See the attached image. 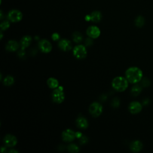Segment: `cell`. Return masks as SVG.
<instances>
[{
    "label": "cell",
    "mask_w": 153,
    "mask_h": 153,
    "mask_svg": "<svg viewBox=\"0 0 153 153\" xmlns=\"http://www.w3.org/2000/svg\"><path fill=\"white\" fill-rule=\"evenodd\" d=\"M76 125L79 128L86 129L88 126V123L86 118L81 116L76 118Z\"/></svg>",
    "instance_id": "14"
},
{
    "label": "cell",
    "mask_w": 153,
    "mask_h": 153,
    "mask_svg": "<svg viewBox=\"0 0 153 153\" xmlns=\"http://www.w3.org/2000/svg\"><path fill=\"white\" fill-rule=\"evenodd\" d=\"M86 33L89 37L91 38H97L100 34V30L97 26H91L87 28Z\"/></svg>",
    "instance_id": "11"
},
{
    "label": "cell",
    "mask_w": 153,
    "mask_h": 153,
    "mask_svg": "<svg viewBox=\"0 0 153 153\" xmlns=\"http://www.w3.org/2000/svg\"><path fill=\"white\" fill-rule=\"evenodd\" d=\"M90 18H91V21L93 22H96L97 23L100 21L102 19V14L99 11H94L91 13L90 14Z\"/></svg>",
    "instance_id": "18"
},
{
    "label": "cell",
    "mask_w": 153,
    "mask_h": 153,
    "mask_svg": "<svg viewBox=\"0 0 153 153\" xmlns=\"http://www.w3.org/2000/svg\"><path fill=\"white\" fill-rule=\"evenodd\" d=\"M142 109V104L137 101L131 102L128 105V111L132 114L139 113Z\"/></svg>",
    "instance_id": "8"
},
{
    "label": "cell",
    "mask_w": 153,
    "mask_h": 153,
    "mask_svg": "<svg viewBox=\"0 0 153 153\" xmlns=\"http://www.w3.org/2000/svg\"><path fill=\"white\" fill-rule=\"evenodd\" d=\"M142 85L140 84H136L131 87L130 93H131V94L132 96H137L142 92Z\"/></svg>",
    "instance_id": "17"
},
{
    "label": "cell",
    "mask_w": 153,
    "mask_h": 153,
    "mask_svg": "<svg viewBox=\"0 0 153 153\" xmlns=\"http://www.w3.org/2000/svg\"><path fill=\"white\" fill-rule=\"evenodd\" d=\"M85 20H87V21H90V20H91L90 14V15H87V16H85Z\"/></svg>",
    "instance_id": "34"
},
{
    "label": "cell",
    "mask_w": 153,
    "mask_h": 153,
    "mask_svg": "<svg viewBox=\"0 0 153 153\" xmlns=\"http://www.w3.org/2000/svg\"><path fill=\"white\" fill-rule=\"evenodd\" d=\"M23 15L21 11L17 10H12L8 14V19L12 22H18L22 19Z\"/></svg>",
    "instance_id": "6"
},
{
    "label": "cell",
    "mask_w": 153,
    "mask_h": 153,
    "mask_svg": "<svg viewBox=\"0 0 153 153\" xmlns=\"http://www.w3.org/2000/svg\"><path fill=\"white\" fill-rule=\"evenodd\" d=\"M39 48L42 52L45 53H48L50 52L52 50L51 44L46 39H42L38 43Z\"/></svg>",
    "instance_id": "10"
},
{
    "label": "cell",
    "mask_w": 153,
    "mask_h": 153,
    "mask_svg": "<svg viewBox=\"0 0 153 153\" xmlns=\"http://www.w3.org/2000/svg\"><path fill=\"white\" fill-rule=\"evenodd\" d=\"M103 111V107L100 103L98 102L92 103L89 107V112L94 117H97L102 114Z\"/></svg>",
    "instance_id": "5"
},
{
    "label": "cell",
    "mask_w": 153,
    "mask_h": 153,
    "mask_svg": "<svg viewBox=\"0 0 153 153\" xmlns=\"http://www.w3.org/2000/svg\"><path fill=\"white\" fill-rule=\"evenodd\" d=\"M53 100L57 103H61L65 99V94L62 87H59L52 93Z\"/></svg>",
    "instance_id": "3"
},
{
    "label": "cell",
    "mask_w": 153,
    "mask_h": 153,
    "mask_svg": "<svg viewBox=\"0 0 153 153\" xmlns=\"http://www.w3.org/2000/svg\"><path fill=\"white\" fill-rule=\"evenodd\" d=\"M18 56H19V57H25V52L24 51V50L21 49V50L19 51V53H18Z\"/></svg>",
    "instance_id": "30"
},
{
    "label": "cell",
    "mask_w": 153,
    "mask_h": 153,
    "mask_svg": "<svg viewBox=\"0 0 153 153\" xmlns=\"http://www.w3.org/2000/svg\"><path fill=\"white\" fill-rule=\"evenodd\" d=\"M8 152H10V153H11V152H15V153H18V151H16V150H14V149H11V150H10L9 151H8Z\"/></svg>",
    "instance_id": "36"
},
{
    "label": "cell",
    "mask_w": 153,
    "mask_h": 153,
    "mask_svg": "<svg viewBox=\"0 0 153 153\" xmlns=\"http://www.w3.org/2000/svg\"><path fill=\"white\" fill-rule=\"evenodd\" d=\"M73 54L76 59H84L87 56V50L85 47L81 44L76 45L73 49Z\"/></svg>",
    "instance_id": "4"
},
{
    "label": "cell",
    "mask_w": 153,
    "mask_h": 153,
    "mask_svg": "<svg viewBox=\"0 0 153 153\" xmlns=\"http://www.w3.org/2000/svg\"><path fill=\"white\" fill-rule=\"evenodd\" d=\"M51 38L53 39V40L56 41H57V40H59L60 39V35L57 33H54L52 34Z\"/></svg>",
    "instance_id": "29"
},
{
    "label": "cell",
    "mask_w": 153,
    "mask_h": 153,
    "mask_svg": "<svg viewBox=\"0 0 153 153\" xmlns=\"http://www.w3.org/2000/svg\"><path fill=\"white\" fill-rule=\"evenodd\" d=\"M88 138L85 136L82 135L79 138V143L80 145H84L88 142Z\"/></svg>",
    "instance_id": "27"
},
{
    "label": "cell",
    "mask_w": 153,
    "mask_h": 153,
    "mask_svg": "<svg viewBox=\"0 0 153 153\" xmlns=\"http://www.w3.org/2000/svg\"><path fill=\"white\" fill-rule=\"evenodd\" d=\"M0 34H1V38H0V39H2V36H3L2 33V32H1V33H0Z\"/></svg>",
    "instance_id": "37"
},
{
    "label": "cell",
    "mask_w": 153,
    "mask_h": 153,
    "mask_svg": "<svg viewBox=\"0 0 153 153\" xmlns=\"http://www.w3.org/2000/svg\"><path fill=\"white\" fill-rule=\"evenodd\" d=\"M149 103V100L148 99H145L142 102V105H144V106L148 105Z\"/></svg>",
    "instance_id": "31"
},
{
    "label": "cell",
    "mask_w": 153,
    "mask_h": 153,
    "mask_svg": "<svg viewBox=\"0 0 153 153\" xmlns=\"http://www.w3.org/2000/svg\"><path fill=\"white\" fill-rule=\"evenodd\" d=\"M4 142L6 146L12 148L16 145L17 140L14 136L10 134H7L4 138Z\"/></svg>",
    "instance_id": "9"
},
{
    "label": "cell",
    "mask_w": 153,
    "mask_h": 153,
    "mask_svg": "<svg viewBox=\"0 0 153 153\" xmlns=\"http://www.w3.org/2000/svg\"><path fill=\"white\" fill-rule=\"evenodd\" d=\"M1 152H2V153L5 152V151H6V148H5V147H2V148H1Z\"/></svg>",
    "instance_id": "35"
},
{
    "label": "cell",
    "mask_w": 153,
    "mask_h": 153,
    "mask_svg": "<svg viewBox=\"0 0 153 153\" xmlns=\"http://www.w3.org/2000/svg\"><path fill=\"white\" fill-rule=\"evenodd\" d=\"M48 86L51 88H56L59 87V81L54 78H50L47 81Z\"/></svg>",
    "instance_id": "19"
},
{
    "label": "cell",
    "mask_w": 153,
    "mask_h": 153,
    "mask_svg": "<svg viewBox=\"0 0 153 153\" xmlns=\"http://www.w3.org/2000/svg\"><path fill=\"white\" fill-rule=\"evenodd\" d=\"M76 137V133L71 129H66L62 133V140L66 142L73 141Z\"/></svg>",
    "instance_id": "7"
},
{
    "label": "cell",
    "mask_w": 153,
    "mask_h": 153,
    "mask_svg": "<svg viewBox=\"0 0 153 153\" xmlns=\"http://www.w3.org/2000/svg\"><path fill=\"white\" fill-rule=\"evenodd\" d=\"M134 23H135V25L137 26V27H141L143 26L144 23H145V19L144 18L141 16H137L136 19H135V21H134Z\"/></svg>",
    "instance_id": "21"
},
{
    "label": "cell",
    "mask_w": 153,
    "mask_h": 153,
    "mask_svg": "<svg viewBox=\"0 0 153 153\" xmlns=\"http://www.w3.org/2000/svg\"><path fill=\"white\" fill-rule=\"evenodd\" d=\"M67 149L69 152H73V153H75V152H78L79 151V147L74 144V143H71L69 144L68 147H67Z\"/></svg>",
    "instance_id": "22"
},
{
    "label": "cell",
    "mask_w": 153,
    "mask_h": 153,
    "mask_svg": "<svg viewBox=\"0 0 153 153\" xmlns=\"http://www.w3.org/2000/svg\"><path fill=\"white\" fill-rule=\"evenodd\" d=\"M14 82V79L13 78V76H7L4 79V81H3V83L6 86H10L12 84H13Z\"/></svg>",
    "instance_id": "23"
},
{
    "label": "cell",
    "mask_w": 153,
    "mask_h": 153,
    "mask_svg": "<svg viewBox=\"0 0 153 153\" xmlns=\"http://www.w3.org/2000/svg\"><path fill=\"white\" fill-rule=\"evenodd\" d=\"M128 85V81L123 76H117L112 81V87L117 91L122 92L127 89Z\"/></svg>",
    "instance_id": "2"
},
{
    "label": "cell",
    "mask_w": 153,
    "mask_h": 153,
    "mask_svg": "<svg viewBox=\"0 0 153 153\" xmlns=\"http://www.w3.org/2000/svg\"><path fill=\"white\" fill-rule=\"evenodd\" d=\"M10 27V23L8 21H4L1 23V29L2 30H5Z\"/></svg>",
    "instance_id": "26"
},
{
    "label": "cell",
    "mask_w": 153,
    "mask_h": 153,
    "mask_svg": "<svg viewBox=\"0 0 153 153\" xmlns=\"http://www.w3.org/2000/svg\"><path fill=\"white\" fill-rule=\"evenodd\" d=\"M106 98H107V96H106V95H102V96H100V99L102 100V101L105 100L106 99Z\"/></svg>",
    "instance_id": "33"
},
{
    "label": "cell",
    "mask_w": 153,
    "mask_h": 153,
    "mask_svg": "<svg viewBox=\"0 0 153 153\" xmlns=\"http://www.w3.org/2000/svg\"><path fill=\"white\" fill-rule=\"evenodd\" d=\"M32 42V38L29 35L23 36L20 41V46L22 50H25L26 48L29 47Z\"/></svg>",
    "instance_id": "16"
},
{
    "label": "cell",
    "mask_w": 153,
    "mask_h": 153,
    "mask_svg": "<svg viewBox=\"0 0 153 153\" xmlns=\"http://www.w3.org/2000/svg\"><path fill=\"white\" fill-rule=\"evenodd\" d=\"M19 48V43L14 40H11L9 41L6 45H5V49L8 51H15L16 50H18V48Z\"/></svg>",
    "instance_id": "15"
},
{
    "label": "cell",
    "mask_w": 153,
    "mask_h": 153,
    "mask_svg": "<svg viewBox=\"0 0 153 153\" xmlns=\"http://www.w3.org/2000/svg\"><path fill=\"white\" fill-rule=\"evenodd\" d=\"M140 82V85H142V87H148L151 84L150 80L147 78H142V79Z\"/></svg>",
    "instance_id": "24"
},
{
    "label": "cell",
    "mask_w": 153,
    "mask_h": 153,
    "mask_svg": "<svg viewBox=\"0 0 153 153\" xmlns=\"http://www.w3.org/2000/svg\"><path fill=\"white\" fill-rule=\"evenodd\" d=\"M81 136H82V133H81V132H79V131L76 132V138L79 139Z\"/></svg>",
    "instance_id": "32"
},
{
    "label": "cell",
    "mask_w": 153,
    "mask_h": 153,
    "mask_svg": "<svg viewBox=\"0 0 153 153\" xmlns=\"http://www.w3.org/2000/svg\"><path fill=\"white\" fill-rule=\"evenodd\" d=\"M125 76L128 82L137 84L142 79L143 72L140 68L133 66L130 67L126 70Z\"/></svg>",
    "instance_id": "1"
},
{
    "label": "cell",
    "mask_w": 153,
    "mask_h": 153,
    "mask_svg": "<svg viewBox=\"0 0 153 153\" xmlns=\"http://www.w3.org/2000/svg\"><path fill=\"white\" fill-rule=\"evenodd\" d=\"M143 148V144L140 140H134L130 145V149L133 152H138Z\"/></svg>",
    "instance_id": "13"
},
{
    "label": "cell",
    "mask_w": 153,
    "mask_h": 153,
    "mask_svg": "<svg viewBox=\"0 0 153 153\" xmlns=\"http://www.w3.org/2000/svg\"><path fill=\"white\" fill-rule=\"evenodd\" d=\"M120 101L118 97H115L111 102V106L114 108H118L120 106Z\"/></svg>",
    "instance_id": "25"
},
{
    "label": "cell",
    "mask_w": 153,
    "mask_h": 153,
    "mask_svg": "<svg viewBox=\"0 0 153 153\" xmlns=\"http://www.w3.org/2000/svg\"><path fill=\"white\" fill-rule=\"evenodd\" d=\"M93 43V39H91V38H87L85 39V45L87 47H89L90 45H91Z\"/></svg>",
    "instance_id": "28"
},
{
    "label": "cell",
    "mask_w": 153,
    "mask_h": 153,
    "mask_svg": "<svg viewBox=\"0 0 153 153\" xmlns=\"http://www.w3.org/2000/svg\"><path fill=\"white\" fill-rule=\"evenodd\" d=\"M59 47L64 51H68L72 49L71 42L66 39H61L58 43Z\"/></svg>",
    "instance_id": "12"
},
{
    "label": "cell",
    "mask_w": 153,
    "mask_h": 153,
    "mask_svg": "<svg viewBox=\"0 0 153 153\" xmlns=\"http://www.w3.org/2000/svg\"><path fill=\"white\" fill-rule=\"evenodd\" d=\"M72 39L75 42L79 43L82 39V35L79 32H75L72 35Z\"/></svg>",
    "instance_id": "20"
}]
</instances>
